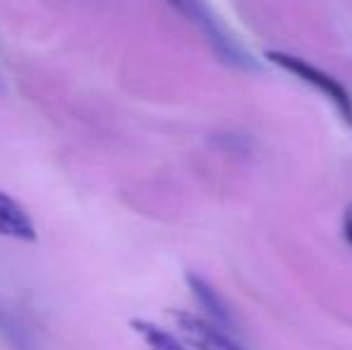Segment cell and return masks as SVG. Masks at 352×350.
I'll use <instances>...</instances> for the list:
<instances>
[{
  "label": "cell",
  "instance_id": "obj_1",
  "mask_svg": "<svg viewBox=\"0 0 352 350\" xmlns=\"http://www.w3.org/2000/svg\"><path fill=\"white\" fill-rule=\"evenodd\" d=\"M168 3H170L177 12L185 14V17L204 34V39L213 48V53H216L223 63H228V65H232V67H242V70L256 67L254 61L250 58V53L237 43V39L230 36V32H228L221 24V19L213 14L211 5L206 3V0H168Z\"/></svg>",
  "mask_w": 352,
  "mask_h": 350
},
{
  "label": "cell",
  "instance_id": "obj_2",
  "mask_svg": "<svg viewBox=\"0 0 352 350\" xmlns=\"http://www.w3.org/2000/svg\"><path fill=\"white\" fill-rule=\"evenodd\" d=\"M269 61H274L276 65L283 67L285 72H290V75L300 77L305 85L319 89V91L324 94V96L329 98L336 108H338L340 118H343L348 125H352V98H350V94L345 91V87L338 85L333 77L326 75V72H321L319 67L309 65V63L302 61V58L287 56V53H269Z\"/></svg>",
  "mask_w": 352,
  "mask_h": 350
},
{
  "label": "cell",
  "instance_id": "obj_3",
  "mask_svg": "<svg viewBox=\"0 0 352 350\" xmlns=\"http://www.w3.org/2000/svg\"><path fill=\"white\" fill-rule=\"evenodd\" d=\"M173 317H175L177 331L197 350H247L230 333H226V329L209 322V319H201L190 312H175Z\"/></svg>",
  "mask_w": 352,
  "mask_h": 350
},
{
  "label": "cell",
  "instance_id": "obj_4",
  "mask_svg": "<svg viewBox=\"0 0 352 350\" xmlns=\"http://www.w3.org/2000/svg\"><path fill=\"white\" fill-rule=\"evenodd\" d=\"M0 235L14 240H36V226L19 201L0 190Z\"/></svg>",
  "mask_w": 352,
  "mask_h": 350
},
{
  "label": "cell",
  "instance_id": "obj_5",
  "mask_svg": "<svg viewBox=\"0 0 352 350\" xmlns=\"http://www.w3.org/2000/svg\"><path fill=\"white\" fill-rule=\"evenodd\" d=\"M187 283H190L192 295H195L197 303L201 305V309H206V314L211 317V322L223 329L230 327L232 317H230V312H228L226 303L221 300V295H218L204 278H199V276H195V274L187 276Z\"/></svg>",
  "mask_w": 352,
  "mask_h": 350
},
{
  "label": "cell",
  "instance_id": "obj_6",
  "mask_svg": "<svg viewBox=\"0 0 352 350\" xmlns=\"http://www.w3.org/2000/svg\"><path fill=\"white\" fill-rule=\"evenodd\" d=\"M345 235H348V240L352 243V214L348 216V221H345Z\"/></svg>",
  "mask_w": 352,
  "mask_h": 350
}]
</instances>
